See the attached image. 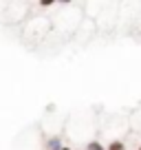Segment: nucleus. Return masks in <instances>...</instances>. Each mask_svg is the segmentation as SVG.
I'll return each mask as SVG.
<instances>
[{
  "instance_id": "obj_2",
  "label": "nucleus",
  "mask_w": 141,
  "mask_h": 150,
  "mask_svg": "<svg viewBox=\"0 0 141 150\" xmlns=\"http://www.w3.org/2000/svg\"><path fill=\"white\" fill-rule=\"evenodd\" d=\"M60 148H64V146H62V139H60V137H53V139H49V141H47V150H60Z\"/></svg>"
},
{
  "instance_id": "obj_5",
  "label": "nucleus",
  "mask_w": 141,
  "mask_h": 150,
  "mask_svg": "<svg viewBox=\"0 0 141 150\" xmlns=\"http://www.w3.org/2000/svg\"><path fill=\"white\" fill-rule=\"evenodd\" d=\"M137 150H141V146H139V148H137Z\"/></svg>"
},
{
  "instance_id": "obj_1",
  "label": "nucleus",
  "mask_w": 141,
  "mask_h": 150,
  "mask_svg": "<svg viewBox=\"0 0 141 150\" xmlns=\"http://www.w3.org/2000/svg\"><path fill=\"white\" fill-rule=\"evenodd\" d=\"M106 150H128L126 144H123L121 139H110V144L106 146Z\"/></svg>"
},
{
  "instance_id": "obj_3",
  "label": "nucleus",
  "mask_w": 141,
  "mask_h": 150,
  "mask_svg": "<svg viewBox=\"0 0 141 150\" xmlns=\"http://www.w3.org/2000/svg\"><path fill=\"white\" fill-rule=\"evenodd\" d=\"M86 150H106V146H102L99 141H88V146H86Z\"/></svg>"
},
{
  "instance_id": "obj_4",
  "label": "nucleus",
  "mask_w": 141,
  "mask_h": 150,
  "mask_svg": "<svg viewBox=\"0 0 141 150\" xmlns=\"http://www.w3.org/2000/svg\"><path fill=\"white\" fill-rule=\"evenodd\" d=\"M60 150H73V148H68V146H64V148H60Z\"/></svg>"
}]
</instances>
